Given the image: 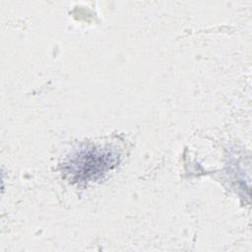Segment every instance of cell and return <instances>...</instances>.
<instances>
[{"instance_id": "6da1fadb", "label": "cell", "mask_w": 252, "mask_h": 252, "mask_svg": "<svg viewBox=\"0 0 252 252\" xmlns=\"http://www.w3.org/2000/svg\"><path fill=\"white\" fill-rule=\"evenodd\" d=\"M116 162L115 156L106 150L92 148L81 151L67 165L68 174L76 181L95 179L110 169Z\"/></svg>"}]
</instances>
